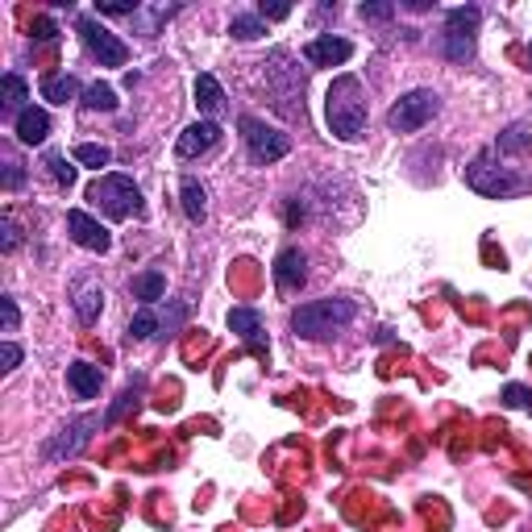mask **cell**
I'll return each instance as SVG.
<instances>
[{"label": "cell", "instance_id": "1", "mask_svg": "<svg viewBox=\"0 0 532 532\" xmlns=\"http://www.w3.org/2000/svg\"><path fill=\"white\" fill-rule=\"evenodd\" d=\"M325 117L328 129L337 133L341 142H358L366 133V88L358 75H337L325 96Z\"/></svg>", "mask_w": 532, "mask_h": 532}, {"label": "cell", "instance_id": "2", "mask_svg": "<svg viewBox=\"0 0 532 532\" xmlns=\"http://www.w3.org/2000/svg\"><path fill=\"white\" fill-rule=\"evenodd\" d=\"M354 299H308L291 312V328H296V337H333L341 328L354 320Z\"/></svg>", "mask_w": 532, "mask_h": 532}, {"label": "cell", "instance_id": "3", "mask_svg": "<svg viewBox=\"0 0 532 532\" xmlns=\"http://www.w3.org/2000/svg\"><path fill=\"white\" fill-rule=\"evenodd\" d=\"M466 184H470L479 195H491V200H508V195H520L524 187H528L512 166L499 163L495 146H487V150L474 154V163L466 166Z\"/></svg>", "mask_w": 532, "mask_h": 532}, {"label": "cell", "instance_id": "4", "mask_svg": "<svg viewBox=\"0 0 532 532\" xmlns=\"http://www.w3.org/2000/svg\"><path fill=\"white\" fill-rule=\"evenodd\" d=\"M88 200L100 208L104 216L113 221H129V216H142V192L129 175H100L92 187H88Z\"/></svg>", "mask_w": 532, "mask_h": 532}, {"label": "cell", "instance_id": "5", "mask_svg": "<svg viewBox=\"0 0 532 532\" xmlns=\"http://www.w3.org/2000/svg\"><path fill=\"white\" fill-rule=\"evenodd\" d=\"M437 109H441V96L432 92V88H416V92L399 96V100L391 104L387 125L395 133H416V129H424V125L437 117Z\"/></svg>", "mask_w": 532, "mask_h": 532}, {"label": "cell", "instance_id": "6", "mask_svg": "<svg viewBox=\"0 0 532 532\" xmlns=\"http://www.w3.org/2000/svg\"><path fill=\"white\" fill-rule=\"evenodd\" d=\"M474 33H479V9L474 5H461L450 9L445 17V33H441V51L450 62H470L474 59Z\"/></svg>", "mask_w": 532, "mask_h": 532}, {"label": "cell", "instance_id": "7", "mask_svg": "<svg viewBox=\"0 0 532 532\" xmlns=\"http://www.w3.org/2000/svg\"><path fill=\"white\" fill-rule=\"evenodd\" d=\"M75 30H80L88 54H92V59H100V67H125V59H129V46H125V42L117 38L113 30H104L96 17H80V21H75Z\"/></svg>", "mask_w": 532, "mask_h": 532}, {"label": "cell", "instance_id": "8", "mask_svg": "<svg viewBox=\"0 0 532 532\" xmlns=\"http://www.w3.org/2000/svg\"><path fill=\"white\" fill-rule=\"evenodd\" d=\"M242 138H246L250 154H254V163H279V158H287V150H291V138L279 129H271L266 121H258V117H242Z\"/></svg>", "mask_w": 532, "mask_h": 532}, {"label": "cell", "instance_id": "9", "mask_svg": "<svg viewBox=\"0 0 532 532\" xmlns=\"http://www.w3.org/2000/svg\"><path fill=\"white\" fill-rule=\"evenodd\" d=\"M96 424H100V420H96V416H75L71 424H67V429H59V437H54V441H46V445H42V458H46V461L75 458V453H80L83 445L92 441V429H96Z\"/></svg>", "mask_w": 532, "mask_h": 532}, {"label": "cell", "instance_id": "10", "mask_svg": "<svg viewBox=\"0 0 532 532\" xmlns=\"http://www.w3.org/2000/svg\"><path fill=\"white\" fill-rule=\"evenodd\" d=\"M67 229H71V242H75V246L92 250V254H104V250L113 246L109 229H104L96 216L83 213V208H71V213H67Z\"/></svg>", "mask_w": 532, "mask_h": 532}, {"label": "cell", "instance_id": "11", "mask_svg": "<svg viewBox=\"0 0 532 532\" xmlns=\"http://www.w3.org/2000/svg\"><path fill=\"white\" fill-rule=\"evenodd\" d=\"M216 142H221V125L216 121H195V125H187V129L179 133L175 154H179V158H200V154H208Z\"/></svg>", "mask_w": 532, "mask_h": 532}, {"label": "cell", "instance_id": "12", "mask_svg": "<svg viewBox=\"0 0 532 532\" xmlns=\"http://www.w3.org/2000/svg\"><path fill=\"white\" fill-rule=\"evenodd\" d=\"M71 308H75V317L83 320V325H92L96 317H100V308H104V287L100 279L92 275H80L71 283Z\"/></svg>", "mask_w": 532, "mask_h": 532}, {"label": "cell", "instance_id": "13", "mask_svg": "<svg viewBox=\"0 0 532 532\" xmlns=\"http://www.w3.org/2000/svg\"><path fill=\"white\" fill-rule=\"evenodd\" d=\"M229 328H233V333L246 341L250 349H254L258 358H266V354H271L266 333H262V317H258L254 308H229Z\"/></svg>", "mask_w": 532, "mask_h": 532}, {"label": "cell", "instance_id": "14", "mask_svg": "<svg viewBox=\"0 0 532 532\" xmlns=\"http://www.w3.org/2000/svg\"><path fill=\"white\" fill-rule=\"evenodd\" d=\"M349 54H354V46L346 38H333V33H320L304 46V59L312 67H341V62H349Z\"/></svg>", "mask_w": 532, "mask_h": 532}, {"label": "cell", "instance_id": "15", "mask_svg": "<svg viewBox=\"0 0 532 532\" xmlns=\"http://www.w3.org/2000/svg\"><path fill=\"white\" fill-rule=\"evenodd\" d=\"M304 279H308V258H304V250L287 246L283 254L275 258V283L283 287V291H296Z\"/></svg>", "mask_w": 532, "mask_h": 532}, {"label": "cell", "instance_id": "16", "mask_svg": "<svg viewBox=\"0 0 532 532\" xmlns=\"http://www.w3.org/2000/svg\"><path fill=\"white\" fill-rule=\"evenodd\" d=\"M67 383H71V391L80 399H92V395H100L104 375H100V366H92V362H71V366H67Z\"/></svg>", "mask_w": 532, "mask_h": 532}, {"label": "cell", "instance_id": "17", "mask_svg": "<svg viewBox=\"0 0 532 532\" xmlns=\"http://www.w3.org/2000/svg\"><path fill=\"white\" fill-rule=\"evenodd\" d=\"M195 109L200 113H208V117H216V113H225V88L216 83V75H195Z\"/></svg>", "mask_w": 532, "mask_h": 532}, {"label": "cell", "instance_id": "18", "mask_svg": "<svg viewBox=\"0 0 532 532\" xmlns=\"http://www.w3.org/2000/svg\"><path fill=\"white\" fill-rule=\"evenodd\" d=\"M17 138L25 146H38V142H46V138H51V117L42 113V109H25V113L17 117Z\"/></svg>", "mask_w": 532, "mask_h": 532}, {"label": "cell", "instance_id": "19", "mask_svg": "<svg viewBox=\"0 0 532 532\" xmlns=\"http://www.w3.org/2000/svg\"><path fill=\"white\" fill-rule=\"evenodd\" d=\"M163 328H175V320L158 317L154 308H142V312L129 320V337H133V341H150L154 333H163Z\"/></svg>", "mask_w": 532, "mask_h": 532}, {"label": "cell", "instance_id": "20", "mask_svg": "<svg viewBox=\"0 0 532 532\" xmlns=\"http://www.w3.org/2000/svg\"><path fill=\"white\" fill-rule=\"evenodd\" d=\"M30 92H25V80L21 75H5V100H0V109H5V117H21L25 109H30Z\"/></svg>", "mask_w": 532, "mask_h": 532}, {"label": "cell", "instance_id": "21", "mask_svg": "<svg viewBox=\"0 0 532 532\" xmlns=\"http://www.w3.org/2000/svg\"><path fill=\"white\" fill-rule=\"evenodd\" d=\"M528 146H532L528 125H524V121H516V125H508V129L499 133V142H495V154H524Z\"/></svg>", "mask_w": 532, "mask_h": 532}, {"label": "cell", "instance_id": "22", "mask_svg": "<svg viewBox=\"0 0 532 532\" xmlns=\"http://www.w3.org/2000/svg\"><path fill=\"white\" fill-rule=\"evenodd\" d=\"M179 200H184L187 221H204V213H208V195H204V187L195 184V179H184V187H179Z\"/></svg>", "mask_w": 532, "mask_h": 532}, {"label": "cell", "instance_id": "23", "mask_svg": "<svg viewBox=\"0 0 532 532\" xmlns=\"http://www.w3.org/2000/svg\"><path fill=\"white\" fill-rule=\"evenodd\" d=\"M75 92H80L75 75H46V80H42V96H46L51 104H67Z\"/></svg>", "mask_w": 532, "mask_h": 532}, {"label": "cell", "instance_id": "24", "mask_svg": "<svg viewBox=\"0 0 532 532\" xmlns=\"http://www.w3.org/2000/svg\"><path fill=\"white\" fill-rule=\"evenodd\" d=\"M163 291H166V279L158 271H146V275L133 279V296L142 299L146 308H154V299H163Z\"/></svg>", "mask_w": 532, "mask_h": 532}, {"label": "cell", "instance_id": "25", "mask_svg": "<svg viewBox=\"0 0 532 532\" xmlns=\"http://www.w3.org/2000/svg\"><path fill=\"white\" fill-rule=\"evenodd\" d=\"M229 33H233V38H242V42H254V38H262V33H266V25H262V17H258V13H237V17L229 21Z\"/></svg>", "mask_w": 532, "mask_h": 532}, {"label": "cell", "instance_id": "26", "mask_svg": "<svg viewBox=\"0 0 532 532\" xmlns=\"http://www.w3.org/2000/svg\"><path fill=\"white\" fill-rule=\"evenodd\" d=\"M83 104H88V109H100V113H113L117 92L109 83H88V88H83Z\"/></svg>", "mask_w": 532, "mask_h": 532}, {"label": "cell", "instance_id": "27", "mask_svg": "<svg viewBox=\"0 0 532 532\" xmlns=\"http://www.w3.org/2000/svg\"><path fill=\"white\" fill-rule=\"evenodd\" d=\"M75 163L100 171V166L113 163V150H109V146H96V142H83V146H75Z\"/></svg>", "mask_w": 532, "mask_h": 532}, {"label": "cell", "instance_id": "28", "mask_svg": "<svg viewBox=\"0 0 532 532\" xmlns=\"http://www.w3.org/2000/svg\"><path fill=\"white\" fill-rule=\"evenodd\" d=\"M46 166H51V175H54V184H59V187H71L75 184V166L67 163V154L51 150V154H46Z\"/></svg>", "mask_w": 532, "mask_h": 532}, {"label": "cell", "instance_id": "29", "mask_svg": "<svg viewBox=\"0 0 532 532\" xmlns=\"http://www.w3.org/2000/svg\"><path fill=\"white\" fill-rule=\"evenodd\" d=\"M96 13H100V17H138L142 5H138V0H100Z\"/></svg>", "mask_w": 532, "mask_h": 532}, {"label": "cell", "instance_id": "30", "mask_svg": "<svg viewBox=\"0 0 532 532\" xmlns=\"http://www.w3.org/2000/svg\"><path fill=\"white\" fill-rule=\"evenodd\" d=\"M503 404H508V408H532V391L520 387V383H508V387H503Z\"/></svg>", "mask_w": 532, "mask_h": 532}, {"label": "cell", "instance_id": "31", "mask_svg": "<svg viewBox=\"0 0 532 532\" xmlns=\"http://www.w3.org/2000/svg\"><path fill=\"white\" fill-rule=\"evenodd\" d=\"M0 246H5V254H9V250H17L21 246V229H17V221H13V216H5V221H0Z\"/></svg>", "mask_w": 532, "mask_h": 532}, {"label": "cell", "instance_id": "32", "mask_svg": "<svg viewBox=\"0 0 532 532\" xmlns=\"http://www.w3.org/2000/svg\"><path fill=\"white\" fill-rule=\"evenodd\" d=\"M5 187H21V163H17V154H9L5 150Z\"/></svg>", "mask_w": 532, "mask_h": 532}, {"label": "cell", "instance_id": "33", "mask_svg": "<svg viewBox=\"0 0 532 532\" xmlns=\"http://www.w3.org/2000/svg\"><path fill=\"white\" fill-rule=\"evenodd\" d=\"M0 312H5V333H17V299L13 296H0Z\"/></svg>", "mask_w": 532, "mask_h": 532}, {"label": "cell", "instance_id": "34", "mask_svg": "<svg viewBox=\"0 0 532 532\" xmlns=\"http://www.w3.org/2000/svg\"><path fill=\"white\" fill-rule=\"evenodd\" d=\"M54 38H59V30H54L51 17H38V21H33V42H54Z\"/></svg>", "mask_w": 532, "mask_h": 532}, {"label": "cell", "instance_id": "35", "mask_svg": "<svg viewBox=\"0 0 532 532\" xmlns=\"http://www.w3.org/2000/svg\"><path fill=\"white\" fill-rule=\"evenodd\" d=\"M0 362H5V366H0V370H17V362H21V346H13V341H5V346H0Z\"/></svg>", "mask_w": 532, "mask_h": 532}, {"label": "cell", "instance_id": "36", "mask_svg": "<svg viewBox=\"0 0 532 532\" xmlns=\"http://www.w3.org/2000/svg\"><path fill=\"white\" fill-rule=\"evenodd\" d=\"M358 13H362L366 21H387L391 13H395V5H362Z\"/></svg>", "mask_w": 532, "mask_h": 532}, {"label": "cell", "instance_id": "37", "mask_svg": "<svg viewBox=\"0 0 532 532\" xmlns=\"http://www.w3.org/2000/svg\"><path fill=\"white\" fill-rule=\"evenodd\" d=\"M138 387H142V383H138ZM138 387H125V395H121V399H117V408H113V412H109V424H113V420H117V416H121V412H125V408H129V404H138Z\"/></svg>", "mask_w": 532, "mask_h": 532}, {"label": "cell", "instance_id": "38", "mask_svg": "<svg viewBox=\"0 0 532 532\" xmlns=\"http://www.w3.org/2000/svg\"><path fill=\"white\" fill-rule=\"evenodd\" d=\"M287 13H291V5H266V0L258 5V17H266V21H283Z\"/></svg>", "mask_w": 532, "mask_h": 532}, {"label": "cell", "instance_id": "39", "mask_svg": "<svg viewBox=\"0 0 532 532\" xmlns=\"http://www.w3.org/2000/svg\"><path fill=\"white\" fill-rule=\"evenodd\" d=\"M528 62H532V42H528Z\"/></svg>", "mask_w": 532, "mask_h": 532}]
</instances>
